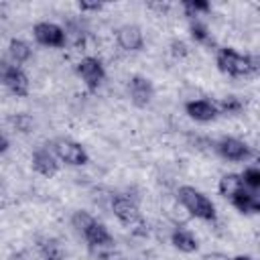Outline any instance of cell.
Wrapping results in <instances>:
<instances>
[{"label": "cell", "mask_w": 260, "mask_h": 260, "mask_svg": "<svg viewBox=\"0 0 260 260\" xmlns=\"http://www.w3.org/2000/svg\"><path fill=\"white\" fill-rule=\"evenodd\" d=\"M215 65L221 73L232 77H248L256 75L260 69L258 55H242L232 47H223L215 55Z\"/></svg>", "instance_id": "cell-1"}, {"label": "cell", "mask_w": 260, "mask_h": 260, "mask_svg": "<svg viewBox=\"0 0 260 260\" xmlns=\"http://www.w3.org/2000/svg\"><path fill=\"white\" fill-rule=\"evenodd\" d=\"M177 197H179V203H181L193 217H197V219H201V221H213V219H215L217 213H215L213 201H211L205 193H201L199 189H195V187H191V185H183V187H179Z\"/></svg>", "instance_id": "cell-2"}, {"label": "cell", "mask_w": 260, "mask_h": 260, "mask_svg": "<svg viewBox=\"0 0 260 260\" xmlns=\"http://www.w3.org/2000/svg\"><path fill=\"white\" fill-rule=\"evenodd\" d=\"M53 154L57 156L59 162H65L71 167H83L89 162L87 150L71 138H57L53 142Z\"/></svg>", "instance_id": "cell-3"}, {"label": "cell", "mask_w": 260, "mask_h": 260, "mask_svg": "<svg viewBox=\"0 0 260 260\" xmlns=\"http://www.w3.org/2000/svg\"><path fill=\"white\" fill-rule=\"evenodd\" d=\"M75 71L77 75L81 77L83 85L89 89V91H95L102 81L106 79V69H104V63L98 59V57H83L77 65H75Z\"/></svg>", "instance_id": "cell-4"}, {"label": "cell", "mask_w": 260, "mask_h": 260, "mask_svg": "<svg viewBox=\"0 0 260 260\" xmlns=\"http://www.w3.org/2000/svg\"><path fill=\"white\" fill-rule=\"evenodd\" d=\"M215 150L221 158L225 160H232V162H246L250 156H252V148L248 142L240 140V138H234V136H223L217 140L215 144Z\"/></svg>", "instance_id": "cell-5"}, {"label": "cell", "mask_w": 260, "mask_h": 260, "mask_svg": "<svg viewBox=\"0 0 260 260\" xmlns=\"http://www.w3.org/2000/svg\"><path fill=\"white\" fill-rule=\"evenodd\" d=\"M112 211L118 217V221L128 228H132L134 223H138L142 219L138 203L130 195H124V193H118L112 197Z\"/></svg>", "instance_id": "cell-6"}, {"label": "cell", "mask_w": 260, "mask_h": 260, "mask_svg": "<svg viewBox=\"0 0 260 260\" xmlns=\"http://www.w3.org/2000/svg\"><path fill=\"white\" fill-rule=\"evenodd\" d=\"M128 95L136 108H146L154 98V85L144 75H132L128 79Z\"/></svg>", "instance_id": "cell-7"}, {"label": "cell", "mask_w": 260, "mask_h": 260, "mask_svg": "<svg viewBox=\"0 0 260 260\" xmlns=\"http://www.w3.org/2000/svg\"><path fill=\"white\" fill-rule=\"evenodd\" d=\"M32 35H35L37 43H41V45H45V47H55V49L63 47L65 41H67V32H65L59 24L49 22V20L37 22V24L32 26Z\"/></svg>", "instance_id": "cell-8"}, {"label": "cell", "mask_w": 260, "mask_h": 260, "mask_svg": "<svg viewBox=\"0 0 260 260\" xmlns=\"http://www.w3.org/2000/svg\"><path fill=\"white\" fill-rule=\"evenodd\" d=\"M116 43L128 53H138L144 47V32L138 24H122L116 30Z\"/></svg>", "instance_id": "cell-9"}, {"label": "cell", "mask_w": 260, "mask_h": 260, "mask_svg": "<svg viewBox=\"0 0 260 260\" xmlns=\"http://www.w3.org/2000/svg\"><path fill=\"white\" fill-rule=\"evenodd\" d=\"M2 83H4L6 89H8L12 95H16V98H24V95H28L30 81H28L26 73H24L20 67H16V65L4 69V73H2Z\"/></svg>", "instance_id": "cell-10"}, {"label": "cell", "mask_w": 260, "mask_h": 260, "mask_svg": "<svg viewBox=\"0 0 260 260\" xmlns=\"http://www.w3.org/2000/svg\"><path fill=\"white\" fill-rule=\"evenodd\" d=\"M30 167L35 173H39L41 177H55L59 173V160L57 156L53 154V150L49 148H37L32 152V158H30Z\"/></svg>", "instance_id": "cell-11"}, {"label": "cell", "mask_w": 260, "mask_h": 260, "mask_svg": "<svg viewBox=\"0 0 260 260\" xmlns=\"http://www.w3.org/2000/svg\"><path fill=\"white\" fill-rule=\"evenodd\" d=\"M185 112L191 120L195 122H201V124H207V122H213L219 112H217V106L215 102L211 100H191L185 104Z\"/></svg>", "instance_id": "cell-12"}, {"label": "cell", "mask_w": 260, "mask_h": 260, "mask_svg": "<svg viewBox=\"0 0 260 260\" xmlns=\"http://www.w3.org/2000/svg\"><path fill=\"white\" fill-rule=\"evenodd\" d=\"M81 236H83V240H85L91 248H110V246L114 244V238H112V234L108 232V228H106L102 221H98L95 217L85 225V230L81 232Z\"/></svg>", "instance_id": "cell-13"}, {"label": "cell", "mask_w": 260, "mask_h": 260, "mask_svg": "<svg viewBox=\"0 0 260 260\" xmlns=\"http://www.w3.org/2000/svg\"><path fill=\"white\" fill-rule=\"evenodd\" d=\"M230 203H232L240 213H246V215L260 213V197H258V193L248 191L246 187H242L240 191H236V193L230 197Z\"/></svg>", "instance_id": "cell-14"}, {"label": "cell", "mask_w": 260, "mask_h": 260, "mask_svg": "<svg viewBox=\"0 0 260 260\" xmlns=\"http://www.w3.org/2000/svg\"><path fill=\"white\" fill-rule=\"evenodd\" d=\"M39 254L43 260H65L67 252L57 238H41L39 240Z\"/></svg>", "instance_id": "cell-15"}, {"label": "cell", "mask_w": 260, "mask_h": 260, "mask_svg": "<svg viewBox=\"0 0 260 260\" xmlns=\"http://www.w3.org/2000/svg\"><path fill=\"white\" fill-rule=\"evenodd\" d=\"M171 244H173L179 252H185V254H193V252H197V248H199L197 238H195L189 230H183V228H179V230H175V232L171 234Z\"/></svg>", "instance_id": "cell-16"}, {"label": "cell", "mask_w": 260, "mask_h": 260, "mask_svg": "<svg viewBox=\"0 0 260 260\" xmlns=\"http://www.w3.org/2000/svg\"><path fill=\"white\" fill-rule=\"evenodd\" d=\"M8 55H10V59H12L14 63H26V61L30 59V55H32V49H30V45H28L26 41H22V39H12V41L8 43Z\"/></svg>", "instance_id": "cell-17"}, {"label": "cell", "mask_w": 260, "mask_h": 260, "mask_svg": "<svg viewBox=\"0 0 260 260\" xmlns=\"http://www.w3.org/2000/svg\"><path fill=\"white\" fill-rule=\"evenodd\" d=\"M244 185H242V177L238 175V173H228V175H223L221 179H219V183H217V191H219V195L221 197H225V199H230L236 191H240Z\"/></svg>", "instance_id": "cell-18"}, {"label": "cell", "mask_w": 260, "mask_h": 260, "mask_svg": "<svg viewBox=\"0 0 260 260\" xmlns=\"http://www.w3.org/2000/svg\"><path fill=\"white\" fill-rule=\"evenodd\" d=\"M189 35H191V39H193L195 43H199V45H213V39H211L207 26H205L201 20H197V18L189 22Z\"/></svg>", "instance_id": "cell-19"}, {"label": "cell", "mask_w": 260, "mask_h": 260, "mask_svg": "<svg viewBox=\"0 0 260 260\" xmlns=\"http://www.w3.org/2000/svg\"><path fill=\"white\" fill-rule=\"evenodd\" d=\"M215 106H217V112L219 114H228V116H236V114H240L244 110V102L238 95H225Z\"/></svg>", "instance_id": "cell-20"}, {"label": "cell", "mask_w": 260, "mask_h": 260, "mask_svg": "<svg viewBox=\"0 0 260 260\" xmlns=\"http://www.w3.org/2000/svg\"><path fill=\"white\" fill-rule=\"evenodd\" d=\"M181 6H183L185 16H189L191 20H195L199 14H205V12L211 10V4L205 2V0H185Z\"/></svg>", "instance_id": "cell-21"}, {"label": "cell", "mask_w": 260, "mask_h": 260, "mask_svg": "<svg viewBox=\"0 0 260 260\" xmlns=\"http://www.w3.org/2000/svg\"><path fill=\"white\" fill-rule=\"evenodd\" d=\"M242 177V185L248 189V191H258L260 189V169L258 167H248L244 169V173L240 175Z\"/></svg>", "instance_id": "cell-22"}, {"label": "cell", "mask_w": 260, "mask_h": 260, "mask_svg": "<svg viewBox=\"0 0 260 260\" xmlns=\"http://www.w3.org/2000/svg\"><path fill=\"white\" fill-rule=\"evenodd\" d=\"M10 124H14V128H16L18 132H22V134H28V132L35 128V120H32L28 114H24V112L12 116V118H10Z\"/></svg>", "instance_id": "cell-23"}, {"label": "cell", "mask_w": 260, "mask_h": 260, "mask_svg": "<svg viewBox=\"0 0 260 260\" xmlns=\"http://www.w3.org/2000/svg\"><path fill=\"white\" fill-rule=\"evenodd\" d=\"M91 219H93V217H91L87 211H81V209H79V211H75V213L71 215V223H73V228H75L79 234L85 230V225H87Z\"/></svg>", "instance_id": "cell-24"}, {"label": "cell", "mask_w": 260, "mask_h": 260, "mask_svg": "<svg viewBox=\"0 0 260 260\" xmlns=\"http://www.w3.org/2000/svg\"><path fill=\"white\" fill-rule=\"evenodd\" d=\"M169 49H171V55L177 57V59H183V57L189 55V45L185 41H181V39H173L171 45H169Z\"/></svg>", "instance_id": "cell-25"}, {"label": "cell", "mask_w": 260, "mask_h": 260, "mask_svg": "<svg viewBox=\"0 0 260 260\" xmlns=\"http://www.w3.org/2000/svg\"><path fill=\"white\" fill-rule=\"evenodd\" d=\"M77 8H79L81 12H100V10L104 8V4H102V2H87V0H81V2L77 4Z\"/></svg>", "instance_id": "cell-26"}, {"label": "cell", "mask_w": 260, "mask_h": 260, "mask_svg": "<svg viewBox=\"0 0 260 260\" xmlns=\"http://www.w3.org/2000/svg\"><path fill=\"white\" fill-rule=\"evenodd\" d=\"M8 146H10V142H8V138L0 132V154H4L6 150H8Z\"/></svg>", "instance_id": "cell-27"}, {"label": "cell", "mask_w": 260, "mask_h": 260, "mask_svg": "<svg viewBox=\"0 0 260 260\" xmlns=\"http://www.w3.org/2000/svg\"><path fill=\"white\" fill-rule=\"evenodd\" d=\"M223 260H254L252 256H246V254H240V256H234V258H223Z\"/></svg>", "instance_id": "cell-28"}, {"label": "cell", "mask_w": 260, "mask_h": 260, "mask_svg": "<svg viewBox=\"0 0 260 260\" xmlns=\"http://www.w3.org/2000/svg\"><path fill=\"white\" fill-rule=\"evenodd\" d=\"M150 8H158V10H167L169 8V4H148Z\"/></svg>", "instance_id": "cell-29"}]
</instances>
